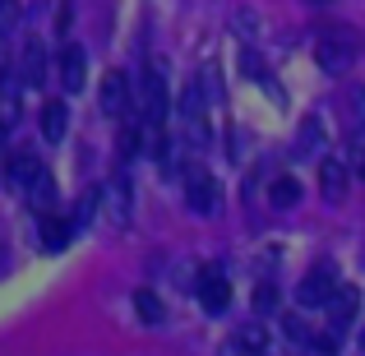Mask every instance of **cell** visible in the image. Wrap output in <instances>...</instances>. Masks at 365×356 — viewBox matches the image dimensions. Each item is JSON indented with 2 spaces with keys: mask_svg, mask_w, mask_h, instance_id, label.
Returning <instances> with one entry per match:
<instances>
[{
  "mask_svg": "<svg viewBox=\"0 0 365 356\" xmlns=\"http://www.w3.org/2000/svg\"><path fill=\"white\" fill-rule=\"evenodd\" d=\"M98 102H102V111H107V116L125 121V111H130V79H125L120 70H111L107 79H102V93H98Z\"/></svg>",
  "mask_w": 365,
  "mask_h": 356,
  "instance_id": "obj_7",
  "label": "cell"
},
{
  "mask_svg": "<svg viewBox=\"0 0 365 356\" xmlns=\"http://www.w3.org/2000/svg\"><path fill=\"white\" fill-rule=\"evenodd\" d=\"M19 125V93L14 83H0V130H14Z\"/></svg>",
  "mask_w": 365,
  "mask_h": 356,
  "instance_id": "obj_17",
  "label": "cell"
},
{
  "mask_svg": "<svg viewBox=\"0 0 365 356\" xmlns=\"http://www.w3.org/2000/svg\"><path fill=\"white\" fill-rule=\"evenodd\" d=\"M0 5H9V0H0Z\"/></svg>",
  "mask_w": 365,
  "mask_h": 356,
  "instance_id": "obj_27",
  "label": "cell"
},
{
  "mask_svg": "<svg viewBox=\"0 0 365 356\" xmlns=\"http://www.w3.org/2000/svg\"><path fill=\"white\" fill-rule=\"evenodd\" d=\"M134 310H139L143 324H162V320H167V310H162V301L153 292H134Z\"/></svg>",
  "mask_w": 365,
  "mask_h": 356,
  "instance_id": "obj_19",
  "label": "cell"
},
{
  "mask_svg": "<svg viewBox=\"0 0 365 356\" xmlns=\"http://www.w3.org/2000/svg\"><path fill=\"white\" fill-rule=\"evenodd\" d=\"M139 143H143V134L134 130V125H125V130H120V162H130L134 153H139Z\"/></svg>",
  "mask_w": 365,
  "mask_h": 356,
  "instance_id": "obj_21",
  "label": "cell"
},
{
  "mask_svg": "<svg viewBox=\"0 0 365 356\" xmlns=\"http://www.w3.org/2000/svg\"><path fill=\"white\" fill-rule=\"evenodd\" d=\"M107 199H111V223L116 227H130V204H134V195H130V180H116V185L107 190Z\"/></svg>",
  "mask_w": 365,
  "mask_h": 356,
  "instance_id": "obj_14",
  "label": "cell"
},
{
  "mask_svg": "<svg viewBox=\"0 0 365 356\" xmlns=\"http://www.w3.org/2000/svg\"><path fill=\"white\" fill-rule=\"evenodd\" d=\"M324 305H329V329L342 333L351 320H356V310H361V292H356V287H342V283H338V287H333V296H329Z\"/></svg>",
  "mask_w": 365,
  "mask_h": 356,
  "instance_id": "obj_4",
  "label": "cell"
},
{
  "mask_svg": "<svg viewBox=\"0 0 365 356\" xmlns=\"http://www.w3.org/2000/svg\"><path fill=\"white\" fill-rule=\"evenodd\" d=\"M65 121H70V111H65V102H46L37 125H42V139L46 143H61L65 139Z\"/></svg>",
  "mask_w": 365,
  "mask_h": 356,
  "instance_id": "obj_13",
  "label": "cell"
},
{
  "mask_svg": "<svg viewBox=\"0 0 365 356\" xmlns=\"http://www.w3.org/2000/svg\"><path fill=\"white\" fill-rule=\"evenodd\" d=\"M361 176H365V153H361Z\"/></svg>",
  "mask_w": 365,
  "mask_h": 356,
  "instance_id": "obj_25",
  "label": "cell"
},
{
  "mask_svg": "<svg viewBox=\"0 0 365 356\" xmlns=\"http://www.w3.org/2000/svg\"><path fill=\"white\" fill-rule=\"evenodd\" d=\"M361 347H365V333H361Z\"/></svg>",
  "mask_w": 365,
  "mask_h": 356,
  "instance_id": "obj_26",
  "label": "cell"
},
{
  "mask_svg": "<svg viewBox=\"0 0 365 356\" xmlns=\"http://www.w3.org/2000/svg\"><path fill=\"white\" fill-rule=\"evenodd\" d=\"M185 199H190L195 213H217V185H213V176L199 171V167H190L185 171Z\"/></svg>",
  "mask_w": 365,
  "mask_h": 356,
  "instance_id": "obj_5",
  "label": "cell"
},
{
  "mask_svg": "<svg viewBox=\"0 0 365 356\" xmlns=\"http://www.w3.org/2000/svg\"><path fill=\"white\" fill-rule=\"evenodd\" d=\"M282 329H287V338H296V342H305V324L296 320V315H287L282 320Z\"/></svg>",
  "mask_w": 365,
  "mask_h": 356,
  "instance_id": "obj_24",
  "label": "cell"
},
{
  "mask_svg": "<svg viewBox=\"0 0 365 356\" xmlns=\"http://www.w3.org/2000/svg\"><path fill=\"white\" fill-rule=\"evenodd\" d=\"M227 301H232V283H227L217 268H204V273H199V305H204L208 315H222Z\"/></svg>",
  "mask_w": 365,
  "mask_h": 356,
  "instance_id": "obj_6",
  "label": "cell"
},
{
  "mask_svg": "<svg viewBox=\"0 0 365 356\" xmlns=\"http://www.w3.org/2000/svg\"><path fill=\"white\" fill-rule=\"evenodd\" d=\"M319 5H324V0H319Z\"/></svg>",
  "mask_w": 365,
  "mask_h": 356,
  "instance_id": "obj_28",
  "label": "cell"
},
{
  "mask_svg": "<svg viewBox=\"0 0 365 356\" xmlns=\"http://www.w3.org/2000/svg\"><path fill=\"white\" fill-rule=\"evenodd\" d=\"M333 287H338V268L329 264V259H319V264L310 268V273L301 278V287H296V301L305 305V310H314V305H324L333 296Z\"/></svg>",
  "mask_w": 365,
  "mask_h": 356,
  "instance_id": "obj_3",
  "label": "cell"
},
{
  "mask_svg": "<svg viewBox=\"0 0 365 356\" xmlns=\"http://www.w3.org/2000/svg\"><path fill=\"white\" fill-rule=\"evenodd\" d=\"M98 199H102V190L98 185H88L79 195V204H74V218H70V227L79 232V227H88V218H93V208H98Z\"/></svg>",
  "mask_w": 365,
  "mask_h": 356,
  "instance_id": "obj_18",
  "label": "cell"
},
{
  "mask_svg": "<svg viewBox=\"0 0 365 356\" xmlns=\"http://www.w3.org/2000/svg\"><path fill=\"white\" fill-rule=\"evenodd\" d=\"M259 310H273V305H277V292H273V283H264V287H259Z\"/></svg>",
  "mask_w": 365,
  "mask_h": 356,
  "instance_id": "obj_23",
  "label": "cell"
},
{
  "mask_svg": "<svg viewBox=\"0 0 365 356\" xmlns=\"http://www.w3.org/2000/svg\"><path fill=\"white\" fill-rule=\"evenodd\" d=\"M139 102H143V125H148V130H162V125H167V70H162V61L143 65Z\"/></svg>",
  "mask_w": 365,
  "mask_h": 356,
  "instance_id": "obj_1",
  "label": "cell"
},
{
  "mask_svg": "<svg viewBox=\"0 0 365 356\" xmlns=\"http://www.w3.org/2000/svg\"><path fill=\"white\" fill-rule=\"evenodd\" d=\"M56 74H61V83L70 93H79L83 88V74H88V56H83L74 42H65L61 46V61H56Z\"/></svg>",
  "mask_w": 365,
  "mask_h": 356,
  "instance_id": "obj_9",
  "label": "cell"
},
{
  "mask_svg": "<svg viewBox=\"0 0 365 356\" xmlns=\"http://www.w3.org/2000/svg\"><path fill=\"white\" fill-rule=\"evenodd\" d=\"M42 171V162L33 158V153H9V162H5V176H9V185L14 190H28V180Z\"/></svg>",
  "mask_w": 365,
  "mask_h": 356,
  "instance_id": "obj_12",
  "label": "cell"
},
{
  "mask_svg": "<svg viewBox=\"0 0 365 356\" xmlns=\"http://www.w3.org/2000/svg\"><path fill=\"white\" fill-rule=\"evenodd\" d=\"M185 134L195 148H208V116H204V98H199V83H190L185 88Z\"/></svg>",
  "mask_w": 365,
  "mask_h": 356,
  "instance_id": "obj_8",
  "label": "cell"
},
{
  "mask_svg": "<svg viewBox=\"0 0 365 356\" xmlns=\"http://www.w3.org/2000/svg\"><path fill=\"white\" fill-rule=\"evenodd\" d=\"M19 83L24 88H42L46 83V51L42 46H24V56H19Z\"/></svg>",
  "mask_w": 365,
  "mask_h": 356,
  "instance_id": "obj_11",
  "label": "cell"
},
{
  "mask_svg": "<svg viewBox=\"0 0 365 356\" xmlns=\"http://www.w3.org/2000/svg\"><path fill=\"white\" fill-rule=\"evenodd\" d=\"M356 51H361V42H356V33H351V28H329V33L319 37V65L329 74H342L347 70L351 61H356Z\"/></svg>",
  "mask_w": 365,
  "mask_h": 356,
  "instance_id": "obj_2",
  "label": "cell"
},
{
  "mask_svg": "<svg viewBox=\"0 0 365 356\" xmlns=\"http://www.w3.org/2000/svg\"><path fill=\"white\" fill-rule=\"evenodd\" d=\"M319 190H324L329 204H342V195H347V162L342 158L319 162Z\"/></svg>",
  "mask_w": 365,
  "mask_h": 356,
  "instance_id": "obj_10",
  "label": "cell"
},
{
  "mask_svg": "<svg viewBox=\"0 0 365 356\" xmlns=\"http://www.w3.org/2000/svg\"><path fill=\"white\" fill-rule=\"evenodd\" d=\"M296 199H301V185H296V180H273V190H268V204L273 208H292Z\"/></svg>",
  "mask_w": 365,
  "mask_h": 356,
  "instance_id": "obj_20",
  "label": "cell"
},
{
  "mask_svg": "<svg viewBox=\"0 0 365 356\" xmlns=\"http://www.w3.org/2000/svg\"><path fill=\"white\" fill-rule=\"evenodd\" d=\"M236 347H241V352H250V347H264V329H259V324H255V329H241V333H236Z\"/></svg>",
  "mask_w": 365,
  "mask_h": 356,
  "instance_id": "obj_22",
  "label": "cell"
},
{
  "mask_svg": "<svg viewBox=\"0 0 365 356\" xmlns=\"http://www.w3.org/2000/svg\"><path fill=\"white\" fill-rule=\"evenodd\" d=\"M70 236H74V227H70V223H61V218H46V223H42V245H46V250L70 245Z\"/></svg>",
  "mask_w": 365,
  "mask_h": 356,
  "instance_id": "obj_16",
  "label": "cell"
},
{
  "mask_svg": "<svg viewBox=\"0 0 365 356\" xmlns=\"http://www.w3.org/2000/svg\"><path fill=\"white\" fill-rule=\"evenodd\" d=\"M24 195H28V199H33V204H37V208H51V199H56V180H51V176H46V171H37V176H33V180H28V190H24Z\"/></svg>",
  "mask_w": 365,
  "mask_h": 356,
  "instance_id": "obj_15",
  "label": "cell"
}]
</instances>
